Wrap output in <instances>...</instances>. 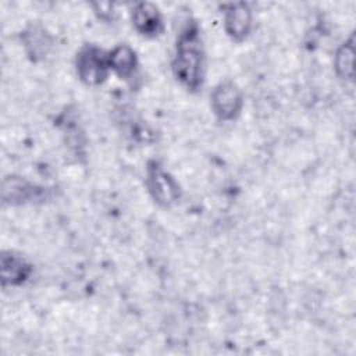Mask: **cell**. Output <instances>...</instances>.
I'll use <instances>...</instances> for the list:
<instances>
[{
    "instance_id": "cell-1",
    "label": "cell",
    "mask_w": 356,
    "mask_h": 356,
    "mask_svg": "<svg viewBox=\"0 0 356 356\" xmlns=\"http://www.w3.org/2000/svg\"><path fill=\"white\" fill-rule=\"evenodd\" d=\"M204 54L196 25H186L179 33L172 60V74L186 89L197 90L203 82Z\"/></svg>"
},
{
    "instance_id": "cell-2",
    "label": "cell",
    "mask_w": 356,
    "mask_h": 356,
    "mask_svg": "<svg viewBox=\"0 0 356 356\" xmlns=\"http://www.w3.org/2000/svg\"><path fill=\"white\" fill-rule=\"evenodd\" d=\"M75 67L83 83L90 86L100 85L106 81L110 71L108 53H104L95 44H86L76 53Z\"/></svg>"
},
{
    "instance_id": "cell-3",
    "label": "cell",
    "mask_w": 356,
    "mask_h": 356,
    "mask_svg": "<svg viewBox=\"0 0 356 356\" xmlns=\"http://www.w3.org/2000/svg\"><path fill=\"white\" fill-rule=\"evenodd\" d=\"M146 175L149 192L156 203L168 207L178 202L181 197L179 185L157 161H149Z\"/></svg>"
},
{
    "instance_id": "cell-4",
    "label": "cell",
    "mask_w": 356,
    "mask_h": 356,
    "mask_svg": "<svg viewBox=\"0 0 356 356\" xmlns=\"http://www.w3.org/2000/svg\"><path fill=\"white\" fill-rule=\"evenodd\" d=\"M213 113L221 121L235 120L243 106L242 90L232 81L220 82L210 95Z\"/></svg>"
},
{
    "instance_id": "cell-5",
    "label": "cell",
    "mask_w": 356,
    "mask_h": 356,
    "mask_svg": "<svg viewBox=\"0 0 356 356\" xmlns=\"http://www.w3.org/2000/svg\"><path fill=\"white\" fill-rule=\"evenodd\" d=\"M224 28L231 39L236 42L243 40L252 28V11L249 6L246 3H231L225 6Z\"/></svg>"
},
{
    "instance_id": "cell-6",
    "label": "cell",
    "mask_w": 356,
    "mask_h": 356,
    "mask_svg": "<svg viewBox=\"0 0 356 356\" xmlns=\"http://www.w3.org/2000/svg\"><path fill=\"white\" fill-rule=\"evenodd\" d=\"M132 24L135 29L147 38L160 35L164 29L163 17L159 8L149 1L138 3L132 10Z\"/></svg>"
},
{
    "instance_id": "cell-7",
    "label": "cell",
    "mask_w": 356,
    "mask_h": 356,
    "mask_svg": "<svg viewBox=\"0 0 356 356\" xmlns=\"http://www.w3.org/2000/svg\"><path fill=\"white\" fill-rule=\"evenodd\" d=\"M32 273V266L21 256L13 252H4L0 257V274L3 286H15L24 284Z\"/></svg>"
},
{
    "instance_id": "cell-8",
    "label": "cell",
    "mask_w": 356,
    "mask_h": 356,
    "mask_svg": "<svg viewBox=\"0 0 356 356\" xmlns=\"http://www.w3.org/2000/svg\"><path fill=\"white\" fill-rule=\"evenodd\" d=\"M39 192L40 189H36L32 184H29L28 181L19 177H7L3 181L1 196L4 203H10V204L25 203L32 199H38Z\"/></svg>"
},
{
    "instance_id": "cell-9",
    "label": "cell",
    "mask_w": 356,
    "mask_h": 356,
    "mask_svg": "<svg viewBox=\"0 0 356 356\" xmlns=\"http://www.w3.org/2000/svg\"><path fill=\"white\" fill-rule=\"evenodd\" d=\"M108 64L118 76L128 78L134 74L138 60L132 47L128 44H118L108 51Z\"/></svg>"
},
{
    "instance_id": "cell-10",
    "label": "cell",
    "mask_w": 356,
    "mask_h": 356,
    "mask_svg": "<svg viewBox=\"0 0 356 356\" xmlns=\"http://www.w3.org/2000/svg\"><path fill=\"white\" fill-rule=\"evenodd\" d=\"M353 60H355V39L350 36V39L345 43H342L334 58V65L338 76L341 79L350 81L353 78Z\"/></svg>"
},
{
    "instance_id": "cell-11",
    "label": "cell",
    "mask_w": 356,
    "mask_h": 356,
    "mask_svg": "<svg viewBox=\"0 0 356 356\" xmlns=\"http://www.w3.org/2000/svg\"><path fill=\"white\" fill-rule=\"evenodd\" d=\"M25 43H26V46H29L31 43H36V46L33 47V51H32L33 57H36V56L43 57L47 53V49L50 46L47 35H44V32L38 28H33L31 32L26 33Z\"/></svg>"
}]
</instances>
